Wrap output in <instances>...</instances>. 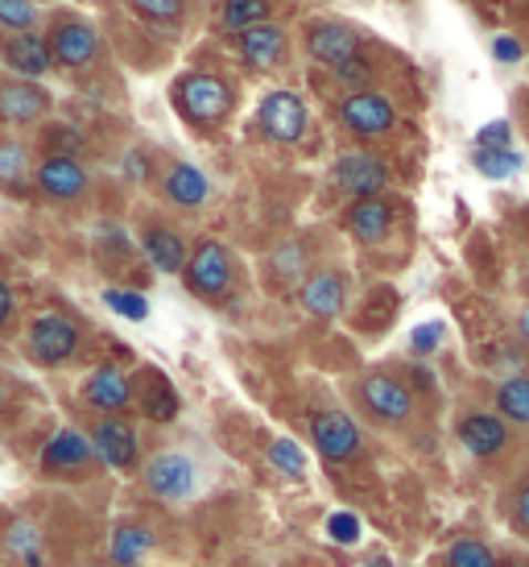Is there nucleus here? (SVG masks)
I'll return each instance as SVG.
<instances>
[{
    "instance_id": "2eb2a0df",
    "label": "nucleus",
    "mask_w": 529,
    "mask_h": 567,
    "mask_svg": "<svg viewBox=\"0 0 529 567\" xmlns=\"http://www.w3.org/2000/svg\"><path fill=\"white\" fill-rule=\"evenodd\" d=\"M50 112V95L33 80H4L0 83V125L21 128L38 125Z\"/></svg>"
},
{
    "instance_id": "4468645a",
    "label": "nucleus",
    "mask_w": 529,
    "mask_h": 567,
    "mask_svg": "<svg viewBox=\"0 0 529 567\" xmlns=\"http://www.w3.org/2000/svg\"><path fill=\"white\" fill-rule=\"evenodd\" d=\"M83 402L95 410V414H125L133 406V378L116 364H100L92 378L83 381Z\"/></svg>"
},
{
    "instance_id": "f03ea898",
    "label": "nucleus",
    "mask_w": 529,
    "mask_h": 567,
    "mask_svg": "<svg viewBox=\"0 0 529 567\" xmlns=\"http://www.w3.org/2000/svg\"><path fill=\"white\" fill-rule=\"evenodd\" d=\"M187 286L190 295H199L207 302L228 299V290L236 282V266H232V252L224 249L219 240H199L195 252L187 257Z\"/></svg>"
},
{
    "instance_id": "f257e3e1",
    "label": "nucleus",
    "mask_w": 529,
    "mask_h": 567,
    "mask_svg": "<svg viewBox=\"0 0 529 567\" xmlns=\"http://www.w3.org/2000/svg\"><path fill=\"white\" fill-rule=\"evenodd\" d=\"M174 109L183 112L195 128H216L232 116L236 95L219 75L190 71V75H183V80L174 83Z\"/></svg>"
},
{
    "instance_id": "c756f323",
    "label": "nucleus",
    "mask_w": 529,
    "mask_h": 567,
    "mask_svg": "<svg viewBox=\"0 0 529 567\" xmlns=\"http://www.w3.org/2000/svg\"><path fill=\"white\" fill-rule=\"evenodd\" d=\"M443 567H500V559L484 538H455Z\"/></svg>"
},
{
    "instance_id": "473e14b6",
    "label": "nucleus",
    "mask_w": 529,
    "mask_h": 567,
    "mask_svg": "<svg viewBox=\"0 0 529 567\" xmlns=\"http://www.w3.org/2000/svg\"><path fill=\"white\" fill-rule=\"evenodd\" d=\"M4 543H9V551H13L21 564H30V559H38V555H42V530H38L30 518L9 522V535H4Z\"/></svg>"
},
{
    "instance_id": "ea45409f",
    "label": "nucleus",
    "mask_w": 529,
    "mask_h": 567,
    "mask_svg": "<svg viewBox=\"0 0 529 567\" xmlns=\"http://www.w3.org/2000/svg\"><path fill=\"white\" fill-rule=\"evenodd\" d=\"M476 145H480V150H500V145H514V128H509V121H488V125L476 133Z\"/></svg>"
},
{
    "instance_id": "0eeeda50",
    "label": "nucleus",
    "mask_w": 529,
    "mask_h": 567,
    "mask_svg": "<svg viewBox=\"0 0 529 567\" xmlns=\"http://www.w3.org/2000/svg\"><path fill=\"white\" fill-rule=\"evenodd\" d=\"M141 485H145V493L162 497V502H183V497L195 493V464L183 452H157V456L145 460Z\"/></svg>"
},
{
    "instance_id": "20e7f679",
    "label": "nucleus",
    "mask_w": 529,
    "mask_h": 567,
    "mask_svg": "<svg viewBox=\"0 0 529 567\" xmlns=\"http://www.w3.org/2000/svg\"><path fill=\"white\" fill-rule=\"evenodd\" d=\"M25 344H30L33 361L46 364V369L66 364L79 352V323L71 316H63V311H46V316H38L30 323V340Z\"/></svg>"
},
{
    "instance_id": "39448f33",
    "label": "nucleus",
    "mask_w": 529,
    "mask_h": 567,
    "mask_svg": "<svg viewBox=\"0 0 529 567\" xmlns=\"http://www.w3.org/2000/svg\"><path fill=\"white\" fill-rule=\"evenodd\" d=\"M356 398L364 414L385 426H402L414 414V394L397 378H390V373H369V378L360 381Z\"/></svg>"
},
{
    "instance_id": "5701e85b",
    "label": "nucleus",
    "mask_w": 529,
    "mask_h": 567,
    "mask_svg": "<svg viewBox=\"0 0 529 567\" xmlns=\"http://www.w3.org/2000/svg\"><path fill=\"white\" fill-rule=\"evenodd\" d=\"M162 195L170 199L174 207H203L207 204V195H211V183H207V174L199 166H190V162H174L166 178H162Z\"/></svg>"
},
{
    "instance_id": "72a5a7b5",
    "label": "nucleus",
    "mask_w": 529,
    "mask_h": 567,
    "mask_svg": "<svg viewBox=\"0 0 529 567\" xmlns=\"http://www.w3.org/2000/svg\"><path fill=\"white\" fill-rule=\"evenodd\" d=\"M104 307L108 311H116L121 319H128V323H141V319H149V299L145 295H137V290H104Z\"/></svg>"
},
{
    "instance_id": "8fccbe9b",
    "label": "nucleus",
    "mask_w": 529,
    "mask_h": 567,
    "mask_svg": "<svg viewBox=\"0 0 529 567\" xmlns=\"http://www.w3.org/2000/svg\"><path fill=\"white\" fill-rule=\"evenodd\" d=\"M0 406H4V385H0Z\"/></svg>"
},
{
    "instance_id": "b1692460",
    "label": "nucleus",
    "mask_w": 529,
    "mask_h": 567,
    "mask_svg": "<svg viewBox=\"0 0 529 567\" xmlns=\"http://www.w3.org/2000/svg\"><path fill=\"white\" fill-rule=\"evenodd\" d=\"M348 233L360 245H381L393 233V207L385 199H356L348 207Z\"/></svg>"
},
{
    "instance_id": "bb28decb",
    "label": "nucleus",
    "mask_w": 529,
    "mask_h": 567,
    "mask_svg": "<svg viewBox=\"0 0 529 567\" xmlns=\"http://www.w3.org/2000/svg\"><path fill=\"white\" fill-rule=\"evenodd\" d=\"M497 414L505 423L529 426V378L514 373L497 385Z\"/></svg>"
},
{
    "instance_id": "412c9836",
    "label": "nucleus",
    "mask_w": 529,
    "mask_h": 567,
    "mask_svg": "<svg viewBox=\"0 0 529 567\" xmlns=\"http://www.w3.org/2000/svg\"><path fill=\"white\" fill-rule=\"evenodd\" d=\"M141 249H145V257H149V266L162 269V274H183L187 269V240L178 237L174 228H166V224H149L145 233H141Z\"/></svg>"
},
{
    "instance_id": "aec40b11",
    "label": "nucleus",
    "mask_w": 529,
    "mask_h": 567,
    "mask_svg": "<svg viewBox=\"0 0 529 567\" xmlns=\"http://www.w3.org/2000/svg\"><path fill=\"white\" fill-rule=\"evenodd\" d=\"M0 59L13 66L17 71V80H42L50 71V47H46V38L42 33H13V38H4L0 42Z\"/></svg>"
},
{
    "instance_id": "1a4fd4ad",
    "label": "nucleus",
    "mask_w": 529,
    "mask_h": 567,
    "mask_svg": "<svg viewBox=\"0 0 529 567\" xmlns=\"http://www.w3.org/2000/svg\"><path fill=\"white\" fill-rule=\"evenodd\" d=\"M38 464H42V473H46V476L87 473V468L95 464L92 435H83V431H75V426H63L59 435H50V440L42 443V456H38Z\"/></svg>"
},
{
    "instance_id": "c85d7f7f",
    "label": "nucleus",
    "mask_w": 529,
    "mask_h": 567,
    "mask_svg": "<svg viewBox=\"0 0 529 567\" xmlns=\"http://www.w3.org/2000/svg\"><path fill=\"white\" fill-rule=\"evenodd\" d=\"M264 460H269V468L281 476H290V481H302L307 476V452L298 447L290 435H278V440L264 447Z\"/></svg>"
},
{
    "instance_id": "a878e982",
    "label": "nucleus",
    "mask_w": 529,
    "mask_h": 567,
    "mask_svg": "<svg viewBox=\"0 0 529 567\" xmlns=\"http://www.w3.org/2000/svg\"><path fill=\"white\" fill-rule=\"evenodd\" d=\"M149 551H154V530H149V526H141V522H121V526L112 530L108 555L116 567H141Z\"/></svg>"
},
{
    "instance_id": "6e6552de",
    "label": "nucleus",
    "mask_w": 529,
    "mask_h": 567,
    "mask_svg": "<svg viewBox=\"0 0 529 567\" xmlns=\"http://www.w3.org/2000/svg\"><path fill=\"white\" fill-rule=\"evenodd\" d=\"M340 121L348 133H356V137H364V142H373V137L393 133V125H397V109L390 104V95H381V92H352L340 104Z\"/></svg>"
},
{
    "instance_id": "423d86ee",
    "label": "nucleus",
    "mask_w": 529,
    "mask_h": 567,
    "mask_svg": "<svg viewBox=\"0 0 529 567\" xmlns=\"http://www.w3.org/2000/svg\"><path fill=\"white\" fill-rule=\"evenodd\" d=\"M92 447H95V460L112 468V473H133L141 460V440L133 423L121 419V414H108V419H100L92 431Z\"/></svg>"
},
{
    "instance_id": "4c0bfd02",
    "label": "nucleus",
    "mask_w": 529,
    "mask_h": 567,
    "mask_svg": "<svg viewBox=\"0 0 529 567\" xmlns=\"http://www.w3.org/2000/svg\"><path fill=\"white\" fill-rule=\"evenodd\" d=\"M369 80H373V63H369L364 54L335 66V83H340V87H369Z\"/></svg>"
},
{
    "instance_id": "4be33fe9",
    "label": "nucleus",
    "mask_w": 529,
    "mask_h": 567,
    "mask_svg": "<svg viewBox=\"0 0 529 567\" xmlns=\"http://www.w3.org/2000/svg\"><path fill=\"white\" fill-rule=\"evenodd\" d=\"M236 47H240V59L257 71H269V66H278L286 59V33L273 25V21H264V25H252L236 38Z\"/></svg>"
},
{
    "instance_id": "e433bc0d",
    "label": "nucleus",
    "mask_w": 529,
    "mask_h": 567,
    "mask_svg": "<svg viewBox=\"0 0 529 567\" xmlns=\"http://www.w3.org/2000/svg\"><path fill=\"white\" fill-rule=\"evenodd\" d=\"M443 336H447V323H438V319L418 323V328L409 331V352H414V357H431V352H438Z\"/></svg>"
},
{
    "instance_id": "09e8293b",
    "label": "nucleus",
    "mask_w": 529,
    "mask_h": 567,
    "mask_svg": "<svg viewBox=\"0 0 529 567\" xmlns=\"http://www.w3.org/2000/svg\"><path fill=\"white\" fill-rule=\"evenodd\" d=\"M25 567H46V564H42V555H38V559H30Z\"/></svg>"
},
{
    "instance_id": "9d476101",
    "label": "nucleus",
    "mask_w": 529,
    "mask_h": 567,
    "mask_svg": "<svg viewBox=\"0 0 529 567\" xmlns=\"http://www.w3.org/2000/svg\"><path fill=\"white\" fill-rule=\"evenodd\" d=\"M335 183L352 199H381V190L390 187V166L369 150H348L335 162Z\"/></svg>"
},
{
    "instance_id": "ddd939ff",
    "label": "nucleus",
    "mask_w": 529,
    "mask_h": 567,
    "mask_svg": "<svg viewBox=\"0 0 529 567\" xmlns=\"http://www.w3.org/2000/svg\"><path fill=\"white\" fill-rule=\"evenodd\" d=\"M455 440L464 443L467 456L492 460V456H500L505 443H509V423H505L500 414H492V410H471V414H464L459 426H455Z\"/></svg>"
},
{
    "instance_id": "49530a36",
    "label": "nucleus",
    "mask_w": 529,
    "mask_h": 567,
    "mask_svg": "<svg viewBox=\"0 0 529 567\" xmlns=\"http://www.w3.org/2000/svg\"><path fill=\"white\" fill-rule=\"evenodd\" d=\"M145 166H141V154H128V178H145Z\"/></svg>"
},
{
    "instance_id": "37998d69",
    "label": "nucleus",
    "mask_w": 529,
    "mask_h": 567,
    "mask_svg": "<svg viewBox=\"0 0 529 567\" xmlns=\"http://www.w3.org/2000/svg\"><path fill=\"white\" fill-rule=\"evenodd\" d=\"M492 54H497V63H521V42L517 38H509V33H500L497 42H492Z\"/></svg>"
},
{
    "instance_id": "de8ad7c7",
    "label": "nucleus",
    "mask_w": 529,
    "mask_h": 567,
    "mask_svg": "<svg viewBox=\"0 0 529 567\" xmlns=\"http://www.w3.org/2000/svg\"><path fill=\"white\" fill-rule=\"evenodd\" d=\"M369 567H393L390 559H381V555H373V559H369Z\"/></svg>"
},
{
    "instance_id": "cd10ccee",
    "label": "nucleus",
    "mask_w": 529,
    "mask_h": 567,
    "mask_svg": "<svg viewBox=\"0 0 529 567\" xmlns=\"http://www.w3.org/2000/svg\"><path fill=\"white\" fill-rule=\"evenodd\" d=\"M269 13H273V4H269V0H224L219 21H224V30L245 33V30H252V25H264Z\"/></svg>"
},
{
    "instance_id": "a18cd8bd",
    "label": "nucleus",
    "mask_w": 529,
    "mask_h": 567,
    "mask_svg": "<svg viewBox=\"0 0 529 567\" xmlns=\"http://www.w3.org/2000/svg\"><path fill=\"white\" fill-rule=\"evenodd\" d=\"M517 331H521V344L529 348V307L521 311V319H517Z\"/></svg>"
},
{
    "instance_id": "a211bd4d",
    "label": "nucleus",
    "mask_w": 529,
    "mask_h": 567,
    "mask_svg": "<svg viewBox=\"0 0 529 567\" xmlns=\"http://www.w3.org/2000/svg\"><path fill=\"white\" fill-rule=\"evenodd\" d=\"M133 402H137L149 423H174L178 410H183V398H178V390H174L162 369H141V381L133 385Z\"/></svg>"
},
{
    "instance_id": "3c124183",
    "label": "nucleus",
    "mask_w": 529,
    "mask_h": 567,
    "mask_svg": "<svg viewBox=\"0 0 529 567\" xmlns=\"http://www.w3.org/2000/svg\"><path fill=\"white\" fill-rule=\"evenodd\" d=\"M505 567H526V564H505Z\"/></svg>"
},
{
    "instance_id": "9b49d317",
    "label": "nucleus",
    "mask_w": 529,
    "mask_h": 567,
    "mask_svg": "<svg viewBox=\"0 0 529 567\" xmlns=\"http://www.w3.org/2000/svg\"><path fill=\"white\" fill-rule=\"evenodd\" d=\"M50 59L59 66H71V71H83V66L95 63V54H100V33H95L92 21H83V17H63L54 33H50Z\"/></svg>"
},
{
    "instance_id": "c03bdc74",
    "label": "nucleus",
    "mask_w": 529,
    "mask_h": 567,
    "mask_svg": "<svg viewBox=\"0 0 529 567\" xmlns=\"http://www.w3.org/2000/svg\"><path fill=\"white\" fill-rule=\"evenodd\" d=\"M13 307H17L13 286L0 278V328H9V319H13Z\"/></svg>"
},
{
    "instance_id": "7c9ffc66",
    "label": "nucleus",
    "mask_w": 529,
    "mask_h": 567,
    "mask_svg": "<svg viewBox=\"0 0 529 567\" xmlns=\"http://www.w3.org/2000/svg\"><path fill=\"white\" fill-rule=\"evenodd\" d=\"M471 162H476V171H480L484 178H514V174L521 171V154H517L514 145H500V150H480V145H476Z\"/></svg>"
},
{
    "instance_id": "393cba45",
    "label": "nucleus",
    "mask_w": 529,
    "mask_h": 567,
    "mask_svg": "<svg viewBox=\"0 0 529 567\" xmlns=\"http://www.w3.org/2000/svg\"><path fill=\"white\" fill-rule=\"evenodd\" d=\"M30 183H33V166H30V150L13 137H0V190L4 195H30Z\"/></svg>"
},
{
    "instance_id": "dca6fc26",
    "label": "nucleus",
    "mask_w": 529,
    "mask_h": 567,
    "mask_svg": "<svg viewBox=\"0 0 529 567\" xmlns=\"http://www.w3.org/2000/svg\"><path fill=\"white\" fill-rule=\"evenodd\" d=\"M33 183L46 199H59V204H71L87 190V171L79 158H63V154H46L33 171Z\"/></svg>"
},
{
    "instance_id": "f704fd0d",
    "label": "nucleus",
    "mask_w": 529,
    "mask_h": 567,
    "mask_svg": "<svg viewBox=\"0 0 529 567\" xmlns=\"http://www.w3.org/2000/svg\"><path fill=\"white\" fill-rule=\"evenodd\" d=\"M38 21V4L33 0H0V30L30 33Z\"/></svg>"
},
{
    "instance_id": "f3484780",
    "label": "nucleus",
    "mask_w": 529,
    "mask_h": 567,
    "mask_svg": "<svg viewBox=\"0 0 529 567\" xmlns=\"http://www.w3.org/2000/svg\"><path fill=\"white\" fill-rule=\"evenodd\" d=\"M307 54H311L314 63L335 71L340 63L360 54V33L352 25H343V21H319V25L307 30Z\"/></svg>"
},
{
    "instance_id": "6ab92c4d",
    "label": "nucleus",
    "mask_w": 529,
    "mask_h": 567,
    "mask_svg": "<svg viewBox=\"0 0 529 567\" xmlns=\"http://www.w3.org/2000/svg\"><path fill=\"white\" fill-rule=\"evenodd\" d=\"M343 299H348V282H343L340 269H319L311 274L302 290H298V302L302 311L314 319H335L343 311Z\"/></svg>"
},
{
    "instance_id": "c9c22d12",
    "label": "nucleus",
    "mask_w": 529,
    "mask_h": 567,
    "mask_svg": "<svg viewBox=\"0 0 529 567\" xmlns=\"http://www.w3.org/2000/svg\"><path fill=\"white\" fill-rule=\"evenodd\" d=\"M360 535H364V522H360V514H352V509H335V514L328 518L331 543H340V547H356Z\"/></svg>"
},
{
    "instance_id": "f8f14e48",
    "label": "nucleus",
    "mask_w": 529,
    "mask_h": 567,
    "mask_svg": "<svg viewBox=\"0 0 529 567\" xmlns=\"http://www.w3.org/2000/svg\"><path fill=\"white\" fill-rule=\"evenodd\" d=\"M257 125H261L269 142L294 145L307 133V104L294 92H269L261 100V109H257Z\"/></svg>"
},
{
    "instance_id": "58836bf2",
    "label": "nucleus",
    "mask_w": 529,
    "mask_h": 567,
    "mask_svg": "<svg viewBox=\"0 0 529 567\" xmlns=\"http://www.w3.org/2000/svg\"><path fill=\"white\" fill-rule=\"evenodd\" d=\"M509 522H514L517 535L529 538V481L514 488V502H509Z\"/></svg>"
},
{
    "instance_id": "79ce46f5",
    "label": "nucleus",
    "mask_w": 529,
    "mask_h": 567,
    "mask_svg": "<svg viewBox=\"0 0 529 567\" xmlns=\"http://www.w3.org/2000/svg\"><path fill=\"white\" fill-rule=\"evenodd\" d=\"M273 266L281 269V278H294L298 269H302V249L298 245H286V249L273 252Z\"/></svg>"
},
{
    "instance_id": "2f4dec72",
    "label": "nucleus",
    "mask_w": 529,
    "mask_h": 567,
    "mask_svg": "<svg viewBox=\"0 0 529 567\" xmlns=\"http://www.w3.org/2000/svg\"><path fill=\"white\" fill-rule=\"evenodd\" d=\"M128 4H133V13H137L141 21H149V25L174 30V25L187 21V0H128Z\"/></svg>"
},
{
    "instance_id": "7ed1b4c3",
    "label": "nucleus",
    "mask_w": 529,
    "mask_h": 567,
    "mask_svg": "<svg viewBox=\"0 0 529 567\" xmlns=\"http://www.w3.org/2000/svg\"><path fill=\"white\" fill-rule=\"evenodd\" d=\"M311 440H314V452L328 460V464H352L360 456V447H364L360 423L348 410H314Z\"/></svg>"
},
{
    "instance_id": "a19ab883",
    "label": "nucleus",
    "mask_w": 529,
    "mask_h": 567,
    "mask_svg": "<svg viewBox=\"0 0 529 567\" xmlns=\"http://www.w3.org/2000/svg\"><path fill=\"white\" fill-rule=\"evenodd\" d=\"M46 145H59L54 154H63V158H75L79 145H83V137H79L75 128H50V133H46Z\"/></svg>"
}]
</instances>
